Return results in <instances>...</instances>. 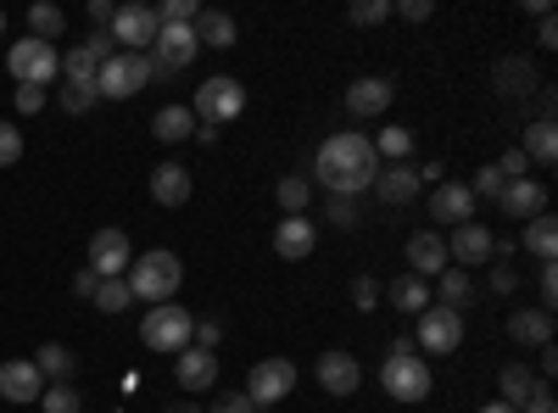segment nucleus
<instances>
[{
	"label": "nucleus",
	"instance_id": "f257e3e1",
	"mask_svg": "<svg viewBox=\"0 0 558 413\" xmlns=\"http://www.w3.org/2000/svg\"><path fill=\"white\" fill-rule=\"evenodd\" d=\"M375 173H380V157H375V146H368V134H330L313 157V179L330 196L357 202L368 185H375Z\"/></svg>",
	"mask_w": 558,
	"mask_h": 413
},
{
	"label": "nucleus",
	"instance_id": "f03ea898",
	"mask_svg": "<svg viewBox=\"0 0 558 413\" xmlns=\"http://www.w3.org/2000/svg\"><path fill=\"white\" fill-rule=\"evenodd\" d=\"M380 386H386L391 402H425V397H430L436 375H430V363L418 357V347H413L408 336L391 341V352H386V363H380Z\"/></svg>",
	"mask_w": 558,
	"mask_h": 413
},
{
	"label": "nucleus",
	"instance_id": "7ed1b4c3",
	"mask_svg": "<svg viewBox=\"0 0 558 413\" xmlns=\"http://www.w3.org/2000/svg\"><path fill=\"white\" fill-rule=\"evenodd\" d=\"M123 280H129L134 302L157 307V302H173V291H179V280H184V263H179L173 252H146V257L129 263Z\"/></svg>",
	"mask_w": 558,
	"mask_h": 413
},
{
	"label": "nucleus",
	"instance_id": "20e7f679",
	"mask_svg": "<svg viewBox=\"0 0 558 413\" xmlns=\"http://www.w3.org/2000/svg\"><path fill=\"white\" fill-rule=\"evenodd\" d=\"M246 112V89H241V78H229V73H213V78H202L196 84V101H191V118H196V129H223V123H235Z\"/></svg>",
	"mask_w": 558,
	"mask_h": 413
},
{
	"label": "nucleus",
	"instance_id": "39448f33",
	"mask_svg": "<svg viewBox=\"0 0 558 413\" xmlns=\"http://www.w3.org/2000/svg\"><path fill=\"white\" fill-rule=\"evenodd\" d=\"M191 330H196V313H184L179 302H157L151 313H140V341L162 357H179L191 347Z\"/></svg>",
	"mask_w": 558,
	"mask_h": 413
},
{
	"label": "nucleus",
	"instance_id": "423d86ee",
	"mask_svg": "<svg viewBox=\"0 0 558 413\" xmlns=\"http://www.w3.org/2000/svg\"><path fill=\"white\" fill-rule=\"evenodd\" d=\"M162 73H157V62L146 57V51H118L112 62H101V73H96V89H101V101H129V96H140L146 84H157Z\"/></svg>",
	"mask_w": 558,
	"mask_h": 413
},
{
	"label": "nucleus",
	"instance_id": "0eeeda50",
	"mask_svg": "<svg viewBox=\"0 0 558 413\" xmlns=\"http://www.w3.org/2000/svg\"><path fill=\"white\" fill-rule=\"evenodd\" d=\"M7 68H12L17 84L45 89V84L62 73V51H57V45H45V39H17L12 51H7Z\"/></svg>",
	"mask_w": 558,
	"mask_h": 413
},
{
	"label": "nucleus",
	"instance_id": "6e6552de",
	"mask_svg": "<svg viewBox=\"0 0 558 413\" xmlns=\"http://www.w3.org/2000/svg\"><path fill=\"white\" fill-rule=\"evenodd\" d=\"M291 391H296V363H291V357H257V363H252L246 397L257 402V413L274 408V402H286Z\"/></svg>",
	"mask_w": 558,
	"mask_h": 413
},
{
	"label": "nucleus",
	"instance_id": "1a4fd4ad",
	"mask_svg": "<svg viewBox=\"0 0 558 413\" xmlns=\"http://www.w3.org/2000/svg\"><path fill=\"white\" fill-rule=\"evenodd\" d=\"M418 352H458L463 347V313H452V307H425V313H418V325H413V336H408Z\"/></svg>",
	"mask_w": 558,
	"mask_h": 413
},
{
	"label": "nucleus",
	"instance_id": "9d476101",
	"mask_svg": "<svg viewBox=\"0 0 558 413\" xmlns=\"http://www.w3.org/2000/svg\"><path fill=\"white\" fill-rule=\"evenodd\" d=\"M157 28H162V23H157V7H118L112 23H107L112 45H123V51H151Z\"/></svg>",
	"mask_w": 558,
	"mask_h": 413
},
{
	"label": "nucleus",
	"instance_id": "9b49d317",
	"mask_svg": "<svg viewBox=\"0 0 558 413\" xmlns=\"http://www.w3.org/2000/svg\"><path fill=\"white\" fill-rule=\"evenodd\" d=\"M129 263H134V246H129L123 229H96V235H89V263L84 268H96L101 280H123Z\"/></svg>",
	"mask_w": 558,
	"mask_h": 413
},
{
	"label": "nucleus",
	"instance_id": "f8f14e48",
	"mask_svg": "<svg viewBox=\"0 0 558 413\" xmlns=\"http://www.w3.org/2000/svg\"><path fill=\"white\" fill-rule=\"evenodd\" d=\"M151 62H157V73L168 78V73H184L196 57H202V45H196V34L191 28H157V39H151V51H146Z\"/></svg>",
	"mask_w": 558,
	"mask_h": 413
},
{
	"label": "nucleus",
	"instance_id": "ddd939ff",
	"mask_svg": "<svg viewBox=\"0 0 558 413\" xmlns=\"http://www.w3.org/2000/svg\"><path fill=\"white\" fill-rule=\"evenodd\" d=\"M313 375H318V386L330 391V397H352V391L363 386V363H357L352 352L330 347V352H318V363H313Z\"/></svg>",
	"mask_w": 558,
	"mask_h": 413
},
{
	"label": "nucleus",
	"instance_id": "4468645a",
	"mask_svg": "<svg viewBox=\"0 0 558 413\" xmlns=\"http://www.w3.org/2000/svg\"><path fill=\"white\" fill-rule=\"evenodd\" d=\"M492 246H497V235L486 223H458L452 235H447V257L458 263V268H481V263H492Z\"/></svg>",
	"mask_w": 558,
	"mask_h": 413
},
{
	"label": "nucleus",
	"instance_id": "2eb2a0df",
	"mask_svg": "<svg viewBox=\"0 0 558 413\" xmlns=\"http://www.w3.org/2000/svg\"><path fill=\"white\" fill-rule=\"evenodd\" d=\"M497 207H502V218L531 223L536 212H547V185L542 179H508V185L497 191Z\"/></svg>",
	"mask_w": 558,
	"mask_h": 413
},
{
	"label": "nucleus",
	"instance_id": "dca6fc26",
	"mask_svg": "<svg viewBox=\"0 0 558 413\" xmlns=\"http://www.w3.org/2000/svg\"><path fill=\"white\" fill-rule=\"evenodd\" d=\"M173 380H179V391H213L218 386V352H207V347H184L179 357H173Z\"/></svg>",
	"mask_w": 558,
	"mask_h": 413
},
{
	"label": "nucleus",
	"instance_id": "f3484780",
	"mask_svg": "<svg viewBox=\"0 0 558 413\" xmlns=\"http://www.w3.org/2000/svg\"><path fill=\"white\" fill-rule=\"evenodd\" d=\"M391 96H397V84H391V78L363 73V78L347 84V112H352V118H380V112L391 107Z\"/></svg>",
	"mask_w": 558,
	"mask_h": 413
},
{
	"label": "nucleus",
	"instance_id": "a211bd4d",
	"mask_svg": "<svg viewBox=\"0 0 558 413\" xmlns=\"http://www.w3.org/2000/svg\"><path fill=\"white\" fill-rule=\"evenodd\" d=\"M447 235L441 229H418V235H408V268L418 274V280H436V274H447Z\"/></svg>",
	"mask_w": 558,
	"mask_h": 413
},
{
	"label": "nucleus",
	"instance_id": "6ab92c4d",
	"mask_svg": "<svg viewBox=\"0 0 558 413\" xmlns=\"http://www.w3.org/2000/svg\"><path fill=\"white\" fill-rule=\"evenodd\" d=\"M430 218H436V223H447V229L470 223V218H475V191L463 185V179H441L436 196H430Z\"/></svg>",
	"mask_w": 558,
	"mask_h": 413
},
{
	"label": "nucleus",
	"instance_id": "aec40b11",
	"mask_svg": "<svg viewBox=\"0 0 558 413\" xmlns=\"http://www.w3.org/2000/svg\"><path fill=\"white\" fill-rule=\"evenodd\" d=\"M313 246H318V223H313L307 212H296V218H279V223H274V252L286 257V263H302Z\"/></svg>",
	"mask_w": 558,
	"mask_h": 413
},
{
	"label": "nucleus",
	"instance_id": "412c9836",
	"mask_svg": "<svg viewBox=\"0 0 558 413\" xmlns=\"http://www.w3.org/2000/svg\"><path fill=\"white\" fill-rule=\"evenodd\" d=\"M45 391V375L34 369V357H7L0 363V397L7 402H39Z\"/></svg>",
	"mask_w": 558,
	"mask_h": 413
},
{
	"label": "nucleus",
	"instance_id": "4be33fe9",
	"mask_svg": "<svg viewBox=\"0 0 558 413\" xmlns=\"http://www.w3.org/2000/svg\"><path fill=\"white\" fill-rule=\"evenodd\" d=\"M368 191H375L386 207H408L425 185H418V168H413V162H391V168H380V173H375V185H368Z\"/></svg>",
	"mask_w": 558,
	"mask_h": 413
},
{
	"label": "nucleus",
	"instance_id": "5701e85b",
	"mask_svg": "<svg viewBox=\"0 0 558 413\" xmlns=\"http://www.w3.org/2000/svg\"><path fill=\"white\" fill-rule=\"evenodd\" d=\"M151 202L157 207H184L191 202V168L184 162H157L151 168Z\"/></svg>",
	"mask_w": 558,
	"mask_h": 413
},
{
	"label": "nucleus",
	"instance_id": "b1692460",
	"mask_svg": "<svg viewBox=\"0 0 558 413\" xmlns=\"http://www.w3.org/2000/svg\"><path fill=\"white\" fill-rule=\"evenodd\" d=\"M508 336H514L520 347H553V313H542V307L508 313Z\"/></svg>",
	"mask_w": 558,
	"mask_h": 413
},
{
	"label": "nucleus",
	"instance_id": "393cba45",
	"mask_svg": "<svg viewBox=\"0 0 558 413\" xmlns=\"http://www.w3.org/2000/svg\"><path fill=\"white\" fill-rule=\"evenodd\" d=\"M34 369L45 375V386H73V375H78V357H73L62 341H45V347L34 352Z\"/></svg>",
	"mask_w": 558,
	"mask_h": 413
},
{
	"label": "nucleus",
	"instance_id": "a878e982",
	"mask_svg": "<svg viewBox=\"0 0 558 413\" xmlns=\"http://www.w3.org/2000/svg\"><path fill=\"white\" fill-rule=\"evenodd\" d=\"M191 34H196V45H202V51H207V45H213V51H229V45H235V17H229V12H196V23H191Z\"/></svg>",
	"mask_w": 558,
	"mask_h": 413
},
{
	"label": "nucleus",
	"instance_id": "bb28decb",
	"mask_svg": "<svg viewBox=\"0 0 558 413\" xmlns=\"http://www.w3.org/2000/svg\"><path fill=\"white\" fill-rule=\"evenodd\" d=\"M151 134L162 146H179V141H196V118H191V107H179V101H168L157 118H151Z\"/></svg>",
	"mask_w": 558,
	"mask_h": 413
},
{
	"label": "nucleus",
	"instance_id": "cd10ccee",
	"mask_svg": "<svg viewBox=\"0 0 558 413\" xmlns=\"http://www.w3.org/2000/svg\"><path fill=\"white\" fill-rule=\"evenodd\" d=\"M380 296H386L397 313H413V318H418V313L430 307V280H418V274H402V280H391V291H380Z\"/></svg>",
	"mask_w": 558,
	"mask_h": 413
},
{
	"label": "nucleus",
	"instance_id": "c85d7f7f",
	"mask_svg": "<svg viewBox=\"0 0 558 413\" xmlns=\"http://www.w3.org/2000/svg\"><path fill=\"white\" fill-rule=\"evenodd\" d=\"M497 386H502V397H497V402H508V408H525V397L536 391V369H531L525 357H514V363H502Z\"/></svg>",
	"mask_w": 558,
	"mask_h": 413
},
{
	"label": "nucleus",
	"instance_id": "c756f323",
	"mask_svg": "<svg viewBox=\"0 0 558 413\" xmlns=\"http://www.w3.org/2000/svg\"><path fill=\"white\" fill-rule=\"evenodd\" d=\"M436 307H452V313H463L475 302V280L463 268H447V274H436V296H430Z\"/></svg>",
	"mask_w": 558,
	"mask_h": 413
},
{
	"label": "nucleus",
	"instance_id": "7c9ffc66",
	"mask_svg": "<svg viewBox=\"0 0 558 413\" xmlns=\"http://www.w3.org/2000/svg\"><path fill=\"white\" fill-rule=\"evenodd\" d=\"M520 151H525V162H553L558 157V123L553 118H536V123H525V141H520Z\"/></svg>",
	"mask_w": 558,
	"mask_h": 413
},
{
	"label": "nucleus",
	"instance_id": "2f4dec72",
	"mask_svg": "<svg viewBox=\"0 0 558 413\" xmlns=\"http://www.w3.org/2000/svg\"><path fill=\"white\" fill-rule=\"evenodd\" d=\"M492 84L502 89V96H536V68L525 57H508V62H497Z\"/></svg>",
	"mask_w": 558,
	"mask_h": 413
},
{
	"label": "nucleus",
	"instance_id": "473e14b6",
	"mask_svg": "<svg viewBox=\"0 0 558 413\" xmlns=\"http://www.w3.org/2000/svg\"><path fill=\"white\" fill-rule=\"evenodd\" d=\"M520 241H525V252H531L536 263H553V252H558V223H553L547 212H536V218L520 229Z\"/></svg>",
	"mask_w": 558,
	"mask_h": 413
},
{
	"label": "nucleus",
	"instance_id": "72a5a7b5",
	"mask_svg": "<svg viewBox=\"0 0 558 413\" xmlns=\"http://www.w3.org/2000/svg\"><path fill=\"white\" fill-rule=\"evenodd\" d=\"M62 34H68V12L51 7V0H34V7H28V39L51 45V39H62Z\"/></svg>",
	"mask_w": 558,
	"mask_h": 413
},
{
	"label": "nucleus",
	"instance_id": "f704fd0d",
	"mask_svg": "<svg viewBox=\"0 0 558 413\" xmlns=\"http://www.w3.org/2000/svg\"><path fill=\"white\" fill-rule=\"evenodd\" d=\"M368 146H375L380 162H408V151H413V129H408V123H386Z\"/></svg>",
	"mask_w": 558,
	"mask_h": 413
},
{
	"label": "nucleus",
	"instance_id": "c9c22d12",
	"mask_svg": "<svg viewBox=\"0 0 558 413\" xmlns=\"http://www.w3.org/2000/svg\"><path fill=\"white\" fill-rule=\"evenodd\" d=\"M274 196H279V207H286V218H296V212H307V202H313V179L286 173V179L274 185Z\"/></svg>",
	"mask_w": 558,
	"mask_h": 413
},
{
	"label": "nucleus",
	"instance_id": "e433bc0d",
	"mask_svg": "<svg viewBox=\"0 0 558 413\" xmlns=\"http://www.w3.org/2000/svg\"><path fill=\"white\" fill-rule=\"evenodd\" d=\"M89 302H96L101 313H123V307H134V291H129V280H101Z\"/></svg>",
	"mask_w": 558,
	"mask_h": 413
},
{
	"label": "nucleus",
	"instance_id": "4c0bfd02",
	"mask_svg": "<svg viewBox=\"0 0 558 413\" xmlns=\"http://www.w3.org/2000/svg\"><path fill=\"white\" fill-rule=\"evenodd\" d=\"M78 408H84L78 386H45L39 391V413H78Z\"/></svg>",
	"mask_w": 558,
	"mask_h": 413
},
{
	"label": "nucleus",
	"instance_id": "58836bf2",
	"mask_svg": "<svg viewBox=\"0 0 558 413\" xmlns=\"http://www.w3.org/2000/svg\"><path fill=\"white\" fill-rule=\"evenodd\" d=\"M386 17H391V0H352L347 7V23H357V28H375Z\"/></svg>",
	"mask_w": 558,
	"mask_h": 413
},
{
	"label": "nucleus",
	"instance_id": "ea45409f",
	"mask_svg": "<svg viewBox=\"0 0 558 413\" xmlns=\"http://www.w3.org/2000/svg\"><path fill=\"white\" fill-rule=\"evenodd\" d=\"M57 101H62V112H73V118H84L89 107H96V101H101V89H96V84H68V89H62V96H57Z\"/></svg>",
	"mask_w": 558,
	"mask_h": 413
},
{
	"label": "nucleus",
	"instance_id": "a19ab883",
	"mask_svg": "<svg viewBox=\"0 0 558 413\" xmlns=\"http://www.w3.org/2000/svg\"><path fill=\"white\" fill-rule=\"evenodd\" d=\"M12 162H23V129L12 118H0V168H12Z\"/></svg>",
	"mask_w": 558,
	"mask_h": 413
},
{
	"label": "nucleus",
	"instance_id": "79ce46f5",
	"mask_svg": "<svg viewBox=\"0 0 558 413\" xmlns=\"http://www.w3.org/2000/svg\"><path fill=\"white\" fill-rule=\"evenodd\" d=\"M324 218H330L336 229H357V223H363V212H357L352 196H330V202H324Z\"/></svg>",
	"mask_w": 558,
	"mask_h": 413
},
{
	"label": "nucleus",
	"instance_id": "37998d69",
	"mask_svg": "<svg viewBox=\"0 0 558 413\" xmlns=\"http://www.w3.org/2000/svg\"><path fill=\"white\" fill-rule=\"evenodd\" d=\"M352 307L357 313H375L380 307V280H375V274H357V280H352Z\"/></svg>",
	"mask_w": 558,
	"mask_h": 413
},
{
	"label": "nucleus",
	"instance_id": "c03bdc74",
	"mask_svg": "<svg viewBox=\"0 0 558 413\" xmlns=\"http://www.w3.org/2000/svg\"><path fill=\"white\" fill-rule=\"evenodd\" d=\"M78 51L101 68V62H112V57H118V45H112V34H107V28H96V34H89V39L78 45Z\"/></svg>",
	"mask_w": 558,
	"mask_h": 413
},
{
	"label": "nucleus",
	"instance_id": "a18cd8bd",
	"mask_svg": "<svg viewBox=\"0 0 558 413\" xmlns=\"http://www.w3.org/2000/svg\"><path fill=\"white\" fill-rule=\"evenodd\" d=\"M218 341H223V325H218V318H196L191 347H207V352H218Z\"/></svg>",
	"mask_w": 558,
	"mask_h": 413
},
{
	"label": "nucleus",
	"instance_id": "49530a36",
	"mask_svg": "<svg viewBox=\"0 0 558 413\" xmlns=\"http://www.w3.org/2000/svg\"><path fill=\"white\" fill-rule=\"evenodd\" d=\"M213 413H257V402L246 391H218L213 397Z\"/></svg>",
	"mask_w": 558,
	"mask_h": 413
},
{
	"label": "nucleus",
	"instance_id": "de8ad7c7",
	"mask_svg": "<svg viewBox=\"0 0 558 413\" xmlns=\"http://www.w3.org/2000/svg\"><path fill=\"white\" fill-rule=\"evenodd\" d=\"M502 185H508V179H502V173H497V162H492V168H481V173H475V185H470V191H475V202H481V196H492V202H497V191H502Z\"/></svg>",
	"mask_w": 558,
	"mask_h": 413
},
{
	"label": "nucleus",
	"instance_id": "09e8293b",
	"mask_svg": "<svg viewBox=\"0 0 558 413\" xmlns=\"http://www.w3.org/2000/svg\"><path fill=\"white\" fill-rule=\"evenodd\" d=\"M497 173H502V179H531V162H525V151H520V146H514V151H502Z\"/></svg>",
	"mask_w": 558,
	"mask_h": 413
},
{
	"label": "nucleus",
	"instance_id": "8fccbe9b",
	"mask_svg": "<svg viewBox=\"0 0 558 413\" xmlns=\"http://www.w3.org/2000/svg\"><path fill=\"white\" fill-rule=\"evenodd\" d=\"M520 413H558V402H553V386L547 380H536V391L525 397V408Z\"/></svg>",
	"mask_w": 558,
	"mask_h": 413
},
{
	"label": "nucleus",
	"instance_id": "3c124183",
	"mask_svg": "<svg viewBox=\"0 0 558 413\" xmlns=\"http://www.w3.org/2000/svg\"><path fill=\"white\" fill-rule=\"evenodd\" d=\"M536 286H542V313H553V302H558V268H553V263H542Z\"/></svg>",
	"mask_w": 558,
	"mask_h": 413
},
{
	"label": "nucleus",
	"instance_id": "603ef678",
	"mask_svg": "<svg viewBox=\"0 0 558 413\" xmlns=\"http://www.w3.org/2000/svg\"><path fill=\"white\" fill-rule=\"evenodd\" d=\"M397 17H408V23H425L436 7H430V0H397V7H391Z\"/></svg>",
	"mask_w": 558,
	"mask_h": 413
},
{
	"label": "nucleus",
	"instance_id": "864d4df0",
	"mask_svg": "<svg viewBox=\"0 0 558 413\" xmlns=\"http://www.w3.org/2000/svg\"><path fill=\"white\" fill-rule=\"evenodd\" d=\"M12 101H17V112L28 118V112H39V107H45V89H34V84H17V96H12Z\"/></svg>",
	"mask_w": 558,
	"mask_h": 413
},
{
	"label": "nucleus",
	"instance_id": "5fc2aeb1",
	"mask_svg": "<svg viewBox=\"0 0 558 413\" xmlns=\"http://www.w3.org/2000/svg\"><path fill=\"white\" fill-rule=\"evenodd\" d=\"M492 291H497V296H514V291H520V274H514V268H492Z\"/></svg>",
	"mask_w": 558,
	"mask_h": 413
},
{
	"label": "nucleus",
	"instance_id": "6e6d98bb",
	"mask_svg": "<svg viewBox=\"0 0 558 413\" xmlns=\"http://www.w3.org/2000/svg\"><path fill=\"white\" fill-rule=\"evenodd\" d=\"M96 286H101L96 268H78V274H73V296H96Z\"/></svg>",
	"mask_w": 558,
	"mask_h": 413
},
{
	"label": "nucleus",
	"instance_id": "4d7b16f0",
	"mask_svg": "<svg viewBox=\"0 0 558 413\" xmlns=\"http://www.w3.org/2000/svg\"><path fill=\"white\" fill-rule=\"evenodd\" d=\"M112 12H118L112 0H89V23H96V28H107V23H112Z\"/></svg>",
	"mask_w": 558,
	"mask_h": 413
},
{
	"label": "nucleus",
	"instance_id": "13d9d810",
	"mask_svg": "<svg viewBox=\"0 0 558 413\" xmlns=\"http://www.w3.org/2000/svg\"><path fill=\"white\" fill-rule=\"evenodd\" d=\"M536 45H542V51H553V45H558V23H553V12L542 17V28H536Z\"/></svg>",
	"mask_w": 558,
	"mask_h": 413
},
{
	"label": "nucleus",
	"instance_id": "bf43d9fd",
	"mask_svg": "<svg viewBox=\"0 0 558 413\" xmlns=\"http://www.w3.org/2000/svg\"><path fill=\"white\" fill-rule=\"evenodd\" d=\"M536 369H542L536 380H547V375H558V352H553V347H542V363H536Z\"/></svg>",
	"mask_w": 558,
	"mask_h": 413
},
{
	"label": "nucleus",
	"instance_id": "052dcab7",
	"mask_svg": "<svg viewBox=\"0 0 558 413\" xmlns=\"http://www.w3.org/2000/svg\"><path fill=\"white\" fill-rule=\"evenodd\" d=\"M475 413H520V408H508V402H486V408H475Z\"/></svg>",
	"mask_w": 558,
	"mask_h": 413
},
{
	"label": "nucleus",
	"instance_id": "680f3d73",
	"mask_svg": "<svg viewBox=\"0 0 558 413\" xmlns=\"http://www.w3.org/2000/svg\"><path fill=\"white\" fill-rule=\"evenodd\" d=\"M168 413H202V402H173Z\"/></svg>",
	"mask_w": 558,
	"mask_h": 413
},
{
	"label": "nucleus",
	"instance_id": "e2e57ef3",
	"mask_svg": "<svg viewBox=\"0 0 558 413\" xmlns=\"http://www.w3.org/2000/svg\"><path fill=\"white\" fill-rule=\"evenodd\" d=\"M0 34H7V12H0Z\"/></svg>",
	"mask_w": 558,
	"mask_h": 413
}]
</instances>
